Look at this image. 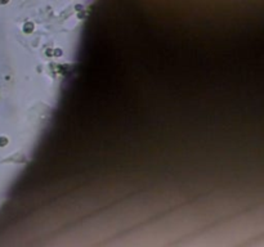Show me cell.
<instances>
[{"label":"cell","mask_w":264,"mask_h":247,"mask_svg":"<svg viewBox=\"0 0 264 247\" xmlns=\"http://www.w3.org/2000/svg\"><path fill=\"white\" fill-rule=\"evenodd\" d=\"M34 28H35V26H34V23L32 22H26L23 25V31L26 33H31L32 31H34Z\"/></svg>","instance_id":"obj_1"},{"label":"cell","mask_w":264,"mask_h":247,"mask_svg":"<svg viewBox=\"0 0 264 247\" xmlns=\"http://www.w3.org/2000/svg\"><path fill=\"white\" fill-rule=\"evenodd\" d=\"M4 143H8V139H5V138H1L0 139V146H5Z\"/></svg>","instance_id":"obj_2"},{"label":"cell","mask_w":264,"mask_h":247,"mask_svg":"<svg viewBox=\"0 0 264 247\" xmlns=\"http://www.w3.org/2000/svg\"><path fill=\"white\" fill-rule=\"evenodd\" d=\"M54 54H55V55H62V53H61V49H57Z\"/></svg>","instance_id":"obj_3"},{"label":"cell","mask_w":264,"mask_h":247,"mask_svg":"<svg viewBox=\"0 0 264 247\" xmlns=\"http://www.w3.org/2000/svg\"><path fill=\"white\" fill-rule=\"evenodd\" d=\"M9 0H0V4H7Z\"/></svg>","instance_id":"obj_4"}]
</instances>
